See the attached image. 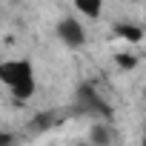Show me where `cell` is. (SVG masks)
<instances>
[{
	"label": "cell",
	"mask_w": 146,
	"mask_h": 146,
	"mask_svg": "<svg viewBox=\"0 0 146 146\" xmlns=\"http://www.w3.org/2000/svg\"><path fill=\"white\" fill-rule=\"evenodd\" d=\"M0 83H3L17 100H29L37 89L35 83V69L29 60H6L0 63Z\"/></svg>",
	"instance_id": "cell-1"
},
{
	"label": "cell",
	"mask_w": 146,
	"mask_h": 146,
	"mask_svg": "<svg viewBox=\"0 0 146 146\" xmlns=\"http://www.w3.org/2000/svg\"><path fill=\"white\" fill-rule=\"evenodd\" d=\"M57 37H60L69 49H78V46L86 43V32H83V26H80L78 17H63V20L57 23Z\"/></svg>",
	"instance_id": "cell-2"
},
{
	"label": "cell",
	"mask_w": 146,
	"mask_h": 146,
	"mask_svg": "<svg viewBox=\"0 0 146 146\" xmlns=\"http://www.w3.org/2000/svg\"><path fill=\"white\" fill-rule=\"evenodd\" d=\"M75 9L83 15V17H100V12H103V0H75Z\"/></svg>",
	"instance_id": "cell-3"
},
{
	"label": "cell",
	"mask_w": 146,
	"mask_h": 146,
	"mask_svg": "<svg viewBox=\"0 0 146 146\" xmlns=\"http://www.w3.org/2000/svg\"><path fill=\"white\" fill-rule=\"evenodd\" d=\"M89 140H92V146H109L112 143V129L103 126V123H98V126H92Z\"/></svg>",
	"instance_id": "cell-4"
},
{
	"label": "cell",
	"mask_w": 146,
	"mask_h": 146,
	"mask_svg": "<svg viewBox=\"0 0 146 146\" xmlns=\"http://www.w3.org/2000/svg\"><path fill=\"white\" fill-rule=\"evenodd\" d=\"M115 32H117L123 40H129V43H137V40H143V32H140L137 26H129V23H117V26H115Z\"/></svg>",
	"instance_id": "cell-5"
},
{
	"label": "cell",
	"mask_w": 146,
	"mask_h": 146,
	"mask_svg": "<svg viewBox=\"0 0 146 146\" xmlns=\"http://www.w3.org/2000/svg\"><path fill=\"white\" fill-rule=\"evenodd\" d=\"M115 60H117L120 69H135V66H137V57H135V54H117Z\"/></svg>",
	"instance_id": "cell-6"
},
{
	"label": "cell",
	"mask_w": 146,
	"mask_h": 146,
	"mask_svg": "<svg viewBox=\"0 0 146 146\" xmlns=\"http://www.w3.org/2000/svg\"><path fill=\"white\" fill-rule=\"evenodd\" d=\"M52 123V115H43V117H35V123H32V129H46Z\"/></svg>",
	"instance_id": "cell-7"
},
{
	"label": "cell",
	"mask_w": 146,
	"mask_h": 146,
	"mask_svg": "<svg viewBox=\"0 0 146 146\" xmlns=\"http://www.w3.org/2000/svg\"><path fill=\"white\" fill-rule=\"evenodd\" d=\"M0 146H15V137L9 132H0Z\"/></svg>",
	"instance_id": "cell-8"
},
{
	"label": "cell",
	"mask_w": 146,
	"mask_h": 146,
	"mask_svg": "<svg viewBox=\"0 0 146 146\" xmlns=\"http://www.w3.org/2000/svg\"><path fill=\"white\" fill-rule=\"evenodd\" d=\"M143 146H146V140H143Z\"/></svg>",
	"instance_id": "cell-9"
}]
</instances>
